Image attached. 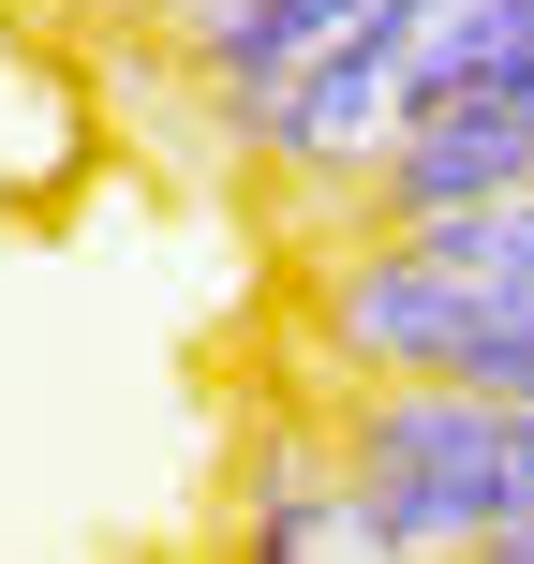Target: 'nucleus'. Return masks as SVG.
<instances>
[{
    "label": "nucleus",
    "instance_id": "nucleus-2",
    "mask_svg": "<svg viewBox=\"0 0 534 564\" xmlns=\"http://www.w3.org/2000/svg\"><path fill=\"white\" fill-rule=\"evenodd\" d=\"M416 15H431V0H371L357 30H327V45H312L297 75L238 119V149H253L268 178H297V194H371L386 134L431 105V75H416Z\"/></svg>",
    "mask_w": 534,
    "mask_h": 564
},
{
    "label": "nucleus",
    "instance_id": "nucleus-3",
    "mask_svg": "<svg viewBox=\"0 0 534 564\" xmlns=\"http://www.w3.org/2000/svg\"><path fill=\"white\" fill-rule=\"evenodd\" d=\"M238 550H282V564H371V550H386L371 490L341 476V431H268V446H253Z\"/></svg>",
    "mask_w": 534,
    "mask_h": 564
},
{
    "label": "nucleus",
    "instance_id": "nucleus-1",
    "mask_svg": "<svg viewBox=\"0 0 534 564\" xmlns=\"http://www.w3.org/2000/svg\"><path fill=\"white\" fill-rule=\"evenodd\" d=\"M327 431L386 550H490L505 520H534V401H490L460 371H357Z\"/></svg>",
    "mask_w": 534,
    "mask_h": 564
},
{
    "label": "nucleus",
    "instance_id": "nucleus-5",
    "mask_svg": "<svg viewBox=\"0 0 534 564\" xmlns=\"http://www.w3.org/2000/svg\"><path fill=\"white\" fill-rule=\"evenodd\" d=\"M0 15H45V0H0Z\"/></svg>",
    "mask_w": 534,
    "mask_h": 564
},
{
    "label": "nucleus",
    "instance_id": "nucleus-4",
    "mask_svg": "<svg viewBox=\"0 0 534 564\" xmlns=\"http://www.w3.org/2000/svg\"><path fill=\"white\" fill-rule=\"evenodd\" d=\"M149 15H164V30H178V15H208V0H149Z\"/></svg>",
    "mask_w": 534,
    "mask_h": 564
}]
</instances>
